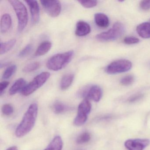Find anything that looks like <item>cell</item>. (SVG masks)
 Returning <instances> with one entry per match:
<instances>
[{"instance_id": "836d02e7", "label": "cell", "mask_w": 150, "mask_h": 150, "mask_svg": "<svg viewBox=\"0 0 150 150\" xmlns=\"http://www.w3.org/2000/svg\"><path fill=\"white\" fill-rule=\"evenodd\" d=\"M148 65H149V67H150V63H149V64H148Z\"/></svg>"}, {"instance_id": "4dcf8cb0", "label": "cell", "mask_w": 150, "mask_h": 150, "mask_svg": "<svg viewBox=\"0 0 150 150\" xmlns=\"http://www.w3.org/2000/svg\"><path fill=\"white\" fill-rule=\"evenodd\" d=\"M141 9L148 10L150 9V1H142L139 4Z\"/></svg>"}, {"instance_id": "e0dca14e", "label": "cell", "mask_w": 150, "mask_h": 150, "mask_svg": "<svg viewBox=\"0 0 150 150\" xmlns=\"http://www.w3.org/2000/svg\"><path fill=\"white\" fill-rule=\"evenodd\" d=\"M52 44L49 41H45L42 42L38 47L35 53V56L40 57L44 56L49 52L51 49Z\"/></svg>"}, {"instance_id": "f546056e", "label": "cell", "mask_w": 150, "mask_h": 150, "mask_svg": "<svg viewBox=\"0 0 150 150\" xmlns=\"http://www.w3.org/2000/svg\"><path fill=\"white\" fill-rule=\"evenodd\" d=\"M144 96V95L142 93H137L133 95L128 99V101L129 103H133L139 100L142 99Z\"/></svg>"}, {"instance_id": "2e32d148", "label": "cell", "mask_w": 150, "mask_h": 150, "mask_svg": "<svg viewBox=\"0 0 150 150\" xmlns=\"http://www.w3.org/2000/svg\"><path fill=\"white\" fill-rule=\"evenodd\" d=\"M26 85V81L23 78L18 79L9 89V94L10 95H14L20 91L21 92Z\"/></svg>"}, {"instance_id": "d6986e66", "label": "cell", "mask_w": 150, "mask_h": 150, "mask_svg": "<svg viewBox=\"0 0 150 150\" xmlns=\"http://www.w3.org/2000/svg\"><path fill=\"white\" fill-rule=\"evenodd\" d=\"M74 79L73 74H67L62 77L60 83V88L61 90H65L70 87Z\"/></svg>"}, {"instance_id": "83f0119b", "label": "cell", "mask_w": 150, "mask_h": 150, "mask_svg": "<svg viewBox=\"0 0 150 150\" xmlns=\"http://www.w3.org/2000/svg\"><path fill=\"white\" fill-rule=\"evenodd\" d=\"M134 81V78L132 75H127L121 79V84L123 86H127L131 85Z\"/></svg>"}, {"instance_id": "5b68a950", "label": "cell", "mask_w": 150, "mask_h": 150, "mask_svg": "<svg viewBox=\"0 0 150 150\" xmlns=\"http://www.w3.org/2000/svg\"><path fill=\"white\" fill-rule=\"evenodd\" d=\"M50 76V74L48 72H43L36 76L34 79L27 84L21 93L22 95L27 96L35 92L38 88H41Z\"/></svg>"}, {"instance_id": "3957f363", "label": "cell", "mask_w": 150, "mask_h": 150, "mask_svg": "<svg viewBox=\"0 0 150 150\" xmlns=\"http://www.w3.org/2000/svg\"><path fill=\"white\" fill-rule=\"evenodd\" d=\"M8 2L12 6L18 20V31L21 32L28 24V10L24 4L18 0H9Z\"/></svg>"}, {"instance_id": "4316f807", "label": "cell", "mask_w": 150, "mask_h": 150, "mask_svg": "<svg viewBox=\"0 0 150 150\" xmlns=\"http://www.w3.org/2000/svg\"><path fill=\"white\" fill-rule=\"evenodd\" d=\"M1 111L4 115H10L13 113V108L11 104H4L1 108Z\"/></svg>"}, {"instance_id": "8992f818", "label": "cell", "mask_w": 150, "mask_h": 150, "mask_svg": "<svg viewBox=\"0 0 150 150\" xmlns=\"http://www.w3.org/2000/svg\"><path fill=\"white\" fill-rule=\"evenodd\" d=\"M91 103L88 99H84L78 107V113L74 121L76 126H81L86 123L91 110Z\"/></svg>"}, {"instance_id": "277c9868", "label": "cell", "mask_w": 150, "mask_h": 150, "mask_svg": "<svg viewBox=\"0 0 150 150\" xmlns=\"http://www.w3.org/2000/svg\"><path fill=\"white\" fill-rule=\"evenodd\" d=\"M125 31L124 25L120 22L114 24L112 28L106 32L98 34L96 38L100 42H109L115 41L122 36Z\"/></svg>"}, {"instance_id": "4fadbf2b", "label": "cell", "mask_w": 150, "mask_h": 150, "mask_svg": "<svg viewBox=\"0 0 150 150\" xmlns=\"http://www.w3.org/2000/svg\"><path fill=\"white\" fill-rule=\"evenodd\" d=\"M94 21L96 25L101 28H106L109 26L108 17L102 13H96L94 15Z\"/></svg>"}, {"instance_id": "7c38bea8", "label": "cell", "mask_w": 150, "mask_h": 150, "mask_svg": "<svg viewBox=\"0 0 150 150\" xmlns=\"http://www.w3.org/2000/svg\"><path fill=\"white\" fill-rule=\"evenodd\" d=\"M90 25L84 21H79L76 24L75 35L79 37H83L87 35L91 32Z\"/></svg>"}, {"instance_id": "f1b7e54d", "label": "cell", "mask_w": 150, "mask_h": 150, "mask_svg": "<svg viewBox=\"0 0 150 150\" xmlns=\"http://www.w3.org/2000/svg\"><path fill=\"white\" fill-rule=\"evenodd\" d=\"M139 41L138 38L132 36L127 37L124 39L125 43L128 45L136 44L138 43Z\"/></svg>"}, {"instance_id": "ba28073f", "label": "cell", "mask_w": 150, "mask_h": 150, "mask_svg": "<svg viewBox=\"0 0 150 150\" xmlns=\"http://www.w3.org/2000/svg\"><path fill=\"white\" fill-rule=\"evenodd\" d=\"M81 96L84 99L93 100L94 101L98 102L101 99L103 91L101 88L96 85L91 86L84 88L80 93Z\"/></svg>"}, {"instance_id": "9c48e42d", "label": "cell", "mask_w": 150, "mask_h": 150, "mask_svg": "<svg viewBox=\"0 0 150 150\" xmlns=\"http://www.w3.org/2000/svg\"><path fill=\"white\" fill-rule=\"evenodd\" d=\"M41 5L46 13L52 17H56L60 14L61 11L60 2L57 0L40 1Z\"/></svg>"}, {"instance_id": "30bf717a", "label": "cell", "mask_w": 150, "mask_h": 150, "mask_svg": "<svg viewBox=\"0 0 150 150\" xmlns=\"http://www.w3.org/2000/svg\"><path fill=\"white\" fill-rule=\"evenodd\" d=\"M150 143V140L146 139H128L125 143V146L129 150H144Z\"/></svg>"}, {"instance_id": "cb8c5ba5", "label": "cell", "mask_w": 150, "mask_h": 150, "mask_svg": "<svg viewBox=\"0 0 150 150\" xmlns=\"http://www.w3.org/2000/svg\"><path fill=\"white\" fill-rule=\"evenodd\" d=\"M91 139V135L89 132H84L78 137L76 139L77 144H83L89 142Z\"/></svg>"}, {"instance_id": "9a60e30c", "label": "cell", "mask_w": 150, "mask_h": 150, "mask_svg": "<svg viewBox=\"0 0 150 150\" xmlns=\"http://www.w3.org/2000/svg\"><path fill=\"white\" fill-rule=\"evenodd\" d=\"M136 30L139 36L142 38H150V23L144 22L139 24Z\"/></svg>"}, {"instance_id": "8fae6325", "label": "cell", "mask_w": 150, "mask_h": 150, "mask_svg": "<svg viewBox=\"0 0 150 150\" xmlns=\"http://www.w3.org/2000/svg\"><path fill=\"white\" fill-rule=\"evenodd\" d=\"M25 2L29 7L32 23L36 24L40 20V8L37 1H26Z\"/></svg>"}, {"instance_id": "ac0fdd59", "label": "cell", "mask_w": 150, "mask_h": 150, "mask_svg": "<svg viewBox=\"0 0 150 150\" xmlns=\"http://www.w3.org/2000/svg\"><path fill=\"white\" fill-rule=\"evenodd\" d=\"M63 140L60 136H56L44 150H62Z\"/></svg>"}, {"instance_id": "d4e9b609", "label": "cell", "mask_w": 150, "mask_h": 150, "mask_svg": "<svg viewBox=\"0 0 150 150\" xmlns=\"http://www.w3.org/2000/svg\"><path fill=\"white\" fill-rule=\"evenodd\" d=\"M33 50V45L31 44L26 45L19 53L18 57L20 58H23L27 57L30 54Z\"/></svg>"}, {"instance_id": "7402d4cb", "label": "cell", "mask_w": 150, "mask_h": 150, "mask_svg": "<svg viewBox=\"0 0 150 150\" xmlns=\"http://www.w3.org/2000/svg\"><path fill=\"white\" fill-rule=\"evenodd\" d=\"M17 70V66L16 65L8 66L6 69L2 74V78L3 79H8L11 78L16 72Z\"/></svg>"}, {"instance_id": "52a82bcc", "label": "cell", "mask_w": 150, "mask_h": 150, "mask_svg": "<svg viewBox=\"0 0 150 150\" xmlns=\"http://www.w3.org/2000/svg\"><path fill=\"white\" fill-rule=\"evenodd\" d=\"M132 67V64L127 59H118L110 63L105 69L108 74H114L126 72Z\"/></svg>"}, {"instance_id": "603a6c76", "label": "cell", "mask_w": 150, "mask_h": 150, "mask_svg": "<svg viewBox=\"0 0 150 150\" xmlns=\"http://www.w3.org/2000/svg\"><path fill=\"white\" fill-rule=\"evenodd\" d=\"M40 63L38 62H35L28 64L25 66L23 69V71L25 73H29L35 71L38 69L40 67Z\"/></svg>"}, {"instance_id": "484cf974", "label": "cell", "mask_w": 150, "mask_h": 150, "mask_svg": "<svg viewBox=\"0 0 150 150\" xmlns=\"http://www.w3.org/2000/svg\"><path fill=\"white\" fill-rule=\"evenodd\" d=\"M78 2L86 8H92L97 5L96 1H79Z\"/></svg>"}, {"instance_id": "5bb4252c", "label": "cell", "mask_w": 150, "mask_h": 150, "mask_svg": "<svg viewBox=\"0 0 150 150\" xmlns=\"http://www.w3.org/2000/svg\"><path fill=\"white\" fill-rule=\"evenodd\" d=\"M12 23L11 16L9 14H4L1 19L0 30L1 33H6L10 29Z\"/></svg>"}, {"instance_id": "d6a6232c", "label": "cell", "mask_w": 150, "mask_h": 150, "mask_svg": "<svg viewBox=\"0 0 150 150\" xmlns=\"http://www.w3.org/2000/svg\"><path fill=\"white\" fill-rule=\"evenodd\" d=\"M6 150H18V149L16 146H13L8 148Z\"/></svg>"}, {"instance_id": "6da1fadb", "label": "cell", "mask_w": 150, "mask_h": 150, "mask_svg": "<svg viewBox=\"0 0 150 150\" xmlns=\"http://www.w3.org/2000/svg\"><path fill=\"white\" fill-rule=\"evenodd\" d=\"M38 113L37 104L34 103L30 104L16 130L15 134L17 137H24L32 130L35 123Z\"/></svg>"}, {"instance_id": "1f68e13d", "label": "cell", "mask_w": 150, "mask_h": 150, "mask_svg": "<svg viewBox=\"0 0 150 150\" xmlns=\"http://www.w3.org/2000/svg\"><path fill=\"white\" fill-rule=\"evenodd\" d=\"M9 85V82L8 81H1L0 83V95L2 96L6 88L8 87Z\"/></svg>"}, {"instance_id": "44dd1931", "label": "cell", "mask_w": 150, "mask_h": 150, "mask_svg": "<svg viewBox=\"0 0 150 150\" xmlns=\"http://www.w3.org/2000/svg\"><path fill=\"white\" fill-rule=\"evenodd\" d=\"M52 108L56 114H60L69 110L70 108L61 102L57 101L53 104Z\"/></svg>"}, {"instance_id": "7a4b0ae2", "label": "cell", "mask_w": 150, "mask_h": 150, "mask_svg": "<svg viewBox=\"0 0 150 150\" xmlns=\"http://www.w3.org/2000/svg\"><path fill=\"white\" fill-rule=\"evenodd\" d=\"M73 55V51L56 54L48 60L46 66L52 71H59L65 67L71 62Z\"/></svg>"}, {"instance_id": "ffe728a7", "label": "cell", "mask_w": 150, "mask_h": 150, "mask_svg": "<svg viewBox=\"0 0 150 150\" xmlns=\"http://www.w3.org/2000/svg\"><path fill=\"white\" fill-rule=\"evenodd\" d=\"M16 39H12L5 42H1L0 44V54H5L11 50L16 43Z\"/></svg>"}]
</instances>
